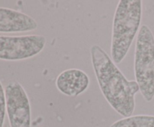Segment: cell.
<instances>
[{"mask_svg": "<svg viewBox=\"0 0 154 127\" xmlns=\"http://www.w3.org/2000/svg\"><path fill=\"white\" fill-rule=\"evenodd\" d=\"M93 70L99 88L110 105L124 117L132 116L135 107V96L139 90L136 81H129L99 45L90 49Z\"/></svg>", "mask_w": 154, "mask_h": 127, "instance_id": "6da1fadb", "label": "cell"}, {"mask_svg": "<svg viewBox=\"0 0 154 127\" xmlns=\"http://www.w3.org/2000/svg\"><path fill=\"white\" fill-rule=\"evenodd\" d=\"M142 16V1L120 0L113 19L111 59L120 64L127 55L139 29Z\"/></svg>", "mask_w": 154, "mask_h": 127, "instance_id": "7a4b0ae2", "label": "cell"}, {"mask_svg": "<svg viewBox=\"0 0 154 127\" xmlns=\"http://www.w3.org/2000/svg\"><path fill=\"white\" fill-rule=\"evenodd\" d=\"M134 71L140 92L147 102L154 98V37L147 25L138 34L135 51Z\"/></svg>", "mask_w": 154, "mask_h": 127, "instance_id": "3957f363", "label": "cell"}, {"mask_svg": "<svg viewBox=\"0 0 154 127\" xmlns=\"http://www.w3.org/2000/svg\"><path fill=\"white\" fill-rule=\"evenodd\" d=\"M46 44L42 35L0 36V59L20 61L40 53Z\"/></svg>", "mask_w": 154, "mask_h": 127, "instance_id": "277c9868", "label": "cell"}, {"mask_svg": "<svg viewBox=\"0 0 154 127\" xmlns=\"http://www.w3.org/2000/svg\"><path fill=\"white\" fill-rule=\"evenodd\" d=\"M6 111L11 127H31V107L29 97L18 82L8 84L5 90Z\"/></svg>", "mask_w": 154, "mask_h": 127, "instance_id": "5b68a950", "label": "cell"}, {"mask_svg": "<svg viewBox=\"0 0 154 127\" xmlns=\"http://www.w3.org/2000/svg\"><path fill=\"white\" fill-rule=\"evenodd\" d=\"M38 23L29 15L7 7H0V32H27L35 30Z\"/></svg>", "mask_w": 154, "mask_h": 127, "instance_id": "8992f818", "label": "cell"}, {"mask_svg": "<svg viewBox=\"0 0 154 127\" xmlns=\"http://www.w3.org/2000/svg\"><path fill=\"white\" fill-rule=\"evenodd\" d=\"M90 85V79L85 72L79 69H69L57 78L56 85L62 94L69 97H78Z\"/></svg>", "mask_w": 154, "mask_h": 127, "instance_id": "52a82bcc", "label": "cell"}, {"mask_svg": "<svg viewBox=\"0 0 154 127\" xmlns=\"http://www.w3.org/2000/svg\"><path fill=\"white\" fill-rule=\"evenodd\" d=\"M110 127H154L153 115H135L114 122Z\"/></svg>", "mask_w": 154, "mask_h": 127, "instance_id": "ba28073f", "label": "cell"}, {"mask_svg": "<svg viewBox=\"0 0 154 127\" xmlns=\"http://www.w3.org/2000/svg\"><path fill=\"white\" fill-rule=\"evenodd\" d=\"M6 111V102L5 94L3 89L2 85L0 82V127H3L5 116Z\"/></svg>", "mask_w": 154, "mask_h": 127, "instance_id": "9c48e42d", "label": "cell"}]
</instances>
